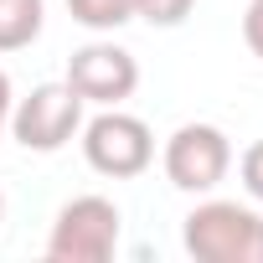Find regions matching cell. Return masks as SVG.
I'll use <instances>...</instances> for the list:
<instances>
[{
	"label": "cell",
	"mask_w": 263,
	"mask_h": 263,
	"mask_svg": "<svg viewBox=\"0 0 263 263\" xmlns=\"http://www.w3.org/2000/svg\"><path fill=\"white\" fill-rule=\"evenodd\" d=\"M67 11L88 31H119L135 21V0H67Z\"/></svg>",
	"instance_id": "cell-8"
},
{
	"label": "cell",
	"mask_w": 263,
	"mask_h": 263,
	"mask_svg": "<svg viewBox=\"0 0 263 263\" xmlns=\"http://www.w3.org/2000/svg\"><path fill=\"white\" fill-rule=\"evenodd\" d=\"M67 88L83 103L119 108L129 93L140 88V62H135V52H124L114 42H88V47H78L67 57Z\"/></svg>",
	"instance_id": "cell-6"
},
{
	"label": "cell",
	"mask_w": 263,
	"mask_h": 263,
	"mask_svg": "<svg viewBox=\"0 0 263 263\" xmlns=\"http://www.w3.org/2000/svg\"><path fill=\"white\" fill-rule=\"evenodd\" d=\"M0 222H6V196H0Z\"/></svg>",
	"instance_id": "cell-13"
},
{
	"label": "cell",
	"mask_w": 263,
	"mask_h": 263,
	"mask_svg": "<svg viewBox=\"0 0 263 263\" xmlns=\"http://www.w3.org/2000/svg\"><path fill=\"white\" fill-rule=\"evenodd\" d=\"M242 42H248L253 57H263V0H253L248 16H242Z\"/></svg>",
	"instance_id": "cell-11"
},
{
	"label": "cell",
	"mask_w": 263,
	"mask_h": 263,
	"mask_svg": "<svg viewBox=\"0 0 263 263\" xmlns=\"http://www.w3.org/2000/svg\"><path fill=\"white\" fill-rule=\"evenodd\" d=\"M196 11V0H135V16L150 26H181Z\"/></svg>",
	"instance_id": "cell-9"
},
{
	"label": "cell",
	"mask_w": 263,
	"mask_h": 263,
	"mask_svg": "<svg viewBox=\"0 0 263 263\" xmlns=\"http://www.w3.org/2000/svg\"><path fill=\"white\" fill-rule=\"evenodd\" d=\"M237 176H242V191H248L253 201H263V140L242 150V160H237Z\"/></svg>",
	"instance_id": "cell-10"
},
{
	"label": "cell",
	"mask_w": 263,
	"mask_h": 263,
	"mask_svg": "<svg viewBox=\"0 0 263 263\" xmlns=\"http://www.w3.org/2000/svg\"><path fill=\"white\" fill-rule=\"evenodd\" d=\"M47 0H0V52H21L42 36Z\"/></svg>",
	"instance_id": "cell-7"
},
{
	"label": "cell",
	"mask_w": 263,
	"mask_h": 263,
	"mask_svg": "<svg viewBox=\"0 0 263 263\" xmlns=\"http://www.w3.org/2000/svg\"><path fill=\"white\" fill-rule=\"evenodd\" d=\"M119 248V206L108 196H72L52 232H47V258L52 263H103Z\"/></svg>",
	"instance_id": "cell-3"
},
{
	"label": "cell",
	"mask_w": 263,
	"mask_h": 263,
	"mask_svg": "<svg viewBox=\"0 0 263 263\" xmlns=\"http://www.w3.org/2000/svg\"><path fill=\"white\" fill-rule=\"evenodd\" d=\"M83 160L98 176H108V181L145 176L150 160H155V135H150L145 119L119 114V108H103L98 119L83 124Z\"/></svg>",
	"instance_id": "cell-2"
},
{
	"label": "cell",
	"mask_w": 263,
	"mask_h": 263,
	"mask_svg": "<svg viewBox=\"0 0 263 263\" xmlns=\"http://www.w3.org/2000/svg\"><path fill=\"white\" fill-rule=\"evenodd\" d=\"M6 124H11V78L0 67V135H6Z\"/></svg>",
	"instance_id": "cell-12"
},
{
	"label": "cell",
	"mask_w": 263,
	"mask_h": 263,
	"mask_svg": "<svg viewBox=\"0 0 263 263\" xmlns=\"http://www.w3.org/2000/svg\"><path fill=\"white\" fill-rule=\"evenodd\" d=\"M181 242L196 263H263V217L237 201H201L186 217Z\"/></svg>",
	"instance_id": "cell-1"
},
{
	"label": "cell",
	"mask_w": 263,
	"mask_h": 263,
	"mask_svg": "<svg viewBox=\"0 0 263 263\" xmlns=\"http://www.w3.org/2000/svg\"><path fill=\"white\" fill-rule=\"evenodd\" d=\"M165 176H171V186L176 191H212V186H222L227 181V171H232V145H227V135L217 124H181L176 135L165 140Z\"/></svg>",
	"instance_id": "cell-5"
},
{
	"label": "cell",
	"mask_w": 263,
	"mask_h": 263,
	"mask_svg": "<svg viewBox=\"0 0 263 263\" xmlns=\"http://www.w3.org/2000/svg\"><path fill=\"white\" fill-rule=\"evenodd\" d=\"M78 129H83V98L67 83H42V88H31V98H21L11 108V135L36 155L62 150Z\"/></svg>",
	"instance_id": "cell-4"
}]
</instances>
